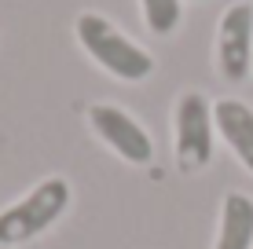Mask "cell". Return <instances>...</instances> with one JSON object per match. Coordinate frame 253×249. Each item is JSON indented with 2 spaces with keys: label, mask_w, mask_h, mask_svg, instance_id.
Wrapping results in <instances>:
<instances>
[{
  "label": "cell",
  "mask_w": 253,
  "mask_h": 249,
  "mask_svg": "<svg viewBox=\"0 0 253 249\" xmlns=\"http://www.w3.org/2000/svg\"><path fill=\"white\" fill-rule=\"evenodd\" d=\"M74 37L95 63L107 73H114L118 81H143L154 73V59L147 48H139L136 40H128L107 15L99 11H81L74 19Z\"/></svg>",
  "instance_id": "obj_1"
},
{
  "label": "cell",
  "mask_w": 253,
  "mask_h": 249,
  "mask_svg": "<svg viewBox=\"0 0 253 249\" xmlns=\"http://www.w3.org/2000/svg\"><path fill=\"white\" fill-rule=\"evenodd\" d=\"M70 205V183L63 176H51L44 183H37L26 198L7 205L0 213V249H11L22 242H33L37 235L55 224Z\"/></svg>",
  "instance_id": "obj_2"
},
{
  "label": "cell",
  "mask_w": 253,
  "mask_h": 249,
  "mask_svg": "<svg viewBox=\"0 0 253 249\" xmlns=\"http://www.w3.org/2000/svg\"><path fill=\"white\" fill-rule=\"evenodd\" d=\"M176 161L184 173H198L213 158V103L202 92H184L176 99Z\"/></svg>",
  "instance_id": "obj_3"
},
{
  "label": "cell",
  "mask_w": 253,
  "mask_h": 249,
  "mask_svg": "<svg viewBox=\"0 0 253 249\" xmlns=\"http://www.w3.org/2000/svg\"><path fill=\"white\" fill-rule=\"evenodd\" d=\"M216 70L224 81H246L253 70V4H231L216 26Z\"/></svg>",
  "instance_id": "obj_4"
},
{
  "label": "cell",
  "mask_w": 253,
  "mask_h": 249,
  "mask_svg": "<svg viewBox=\"0 0 253 249\" xmlns=\"http://www.w3.org/2000/svg\"><path fill=\"white\" fill-rule=\"evenodd\" d=\"M88 125L110 150L128 161V165H147V161H151V154H154L151 136H147L143 125H139L132 114H125L121 107H114V103H95L88 110Z\"/></svg>",
  "instance_id": "obj_5"
},
{
  "label": "cell",
  "mask_w": 253,
  "mask_h": 249,
  "mask_svg": "<svg viewBox=\"0 0 253 249\" xmlns=\"http://www.w3.org/2000/svg\"><path fill=\"white\" fill-rule=\"evenodd\" d=\"M213 125L224 136V143L235 150V158L253 173V107H246L242 99H216Z\"/></svg>",
  "instance_id": "obj_6"
},
{
  "label": "cell",
  "mask_w": 253,
  "mask_h": 249,
  "mask_svg": "<svg viewBox=\"0 0 253 249\" xmlns=\"http://www.w3.org/2000/svg\"><path fill=\"white\" fill-rule=\"evenodd\" d=\"M213 249H253V202L231 191L220 205V231Z\"/></svg>",
  "instance_id": "obj_7"
},
{
  "label": "cell",
  "mask_w": 253,
  "mask_h": 249,
  "mask_svg": "<svg viewBox=\"0 0 253 249\" xmlns=\"http://www.w3.org/2000/svg\"><path fill=\"white\" fill-rule=\"evenodd\" d=\"M139 15H143L151 33L169 37L180 26V0H139Z\"/></svg>",
  "instance_id": "obj_8"
}]
</instances>
